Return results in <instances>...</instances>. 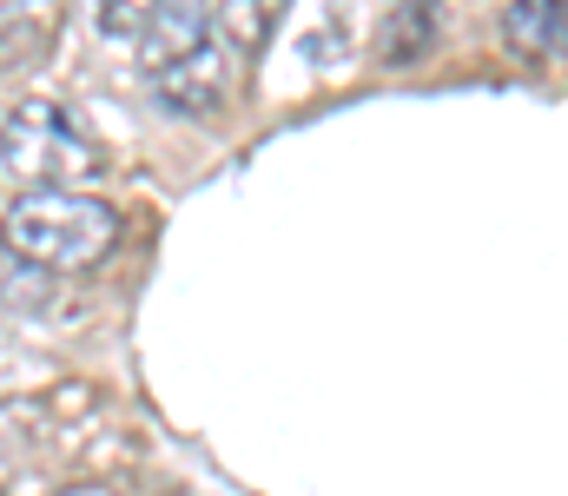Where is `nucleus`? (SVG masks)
Here are the masks:
<instances>
[{
	"mask_svg": "<svg viewBox=\"0 0 568 496\" xmlns=\"http://www.w3.org/2000/svg\"><path fill=\"white\" fill-rule=\"evenodd\" d=\"M140 73L172 113L212 120L239 80V47L212 7H152L140 33Z\"/></svg>",
	"mask_w": 568,
	"mask_h": 496,
	"instance_id": "obj_1",
	"label": "nucleus"
},
{
	"mask_svg": "<svg viewBox=\"0 0 568 496\" xmlns=\"http://www.w3.org/2000/svg\"><path fill=\"white\" fill-rule=\"evenodd\" d=\"M126 219L93 192H20L0 219V245L40 272H87L120 245Z\"/></svg>",
	"mask_w": 568,
	"mask_h": 496,
	"instance_id": "obj_2",
	"label": "nucleus"
},
{
	"mask_svg": "<svg viewBox=\"0 0 568 496\" xmlns=\"http://www.w3.org/2000/svg\"><path fill=\"white\" fill-rule=\"evenodd\" d=\"M0 165L13 179H27V192H80L87 179L106 172V153L73 126V113H60L47 100H27L0 126Z\"/></svg>",
	"mask_w": 568,
	"mask_h": 496,
	"instance_id": "obj_3",
	"label": "nucleus"
},
{
	"mask_svg": "<svg viewBox=\"0 0 568 496\" xmlns=\"http://www.w3.org/2000/svg\"><path fill=\"white\" fill-rule=\"evenodd\" d=\"M503 33L523 53L556 60V53H568V0H516V7H503Z\"/></svg>",
	"mask_w": 568,
	"mask_h": 496,
	"instance_id": "obj_4",
	"label": "nucleus"
},
{
	"mask_svg": "<svg viewBox=\"0 0 568 496\" xmlns=\"http://www.w3.org/2000/svg\"><path fill=\"white\" fill-rule=\"evenodd\" d=\"M429 33H436V13H429V7L390 13V27H384V60H390V67H410V60L429 47Z\"/></svg>",
	"mask_w": 568,
	"mask_h": 496,
	"instance_id": "obj_5",
	"label": "nucleus"
}]
</instances>
